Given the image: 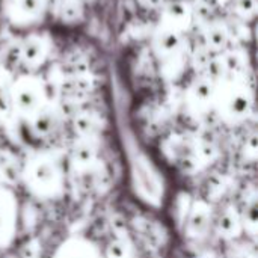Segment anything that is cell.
Returning a JSON list of instances; mask_svg holds the SVG:
<instances>
[{
  "label": "cell",
  "mask_w": 258,
  "mask_h": 258,
  "mask_svg": "<svg viewBox=\"0 0 258 258\" xmlns=\"http://www.w3.org/2000/svg\"><path fill=\"white\" fill-rule=\"evenodd\" d=\"M130 184L135 195L151 207H160L166 197V183L153 159L133 141L127 144Z\"/></svg>",
  "instance_id": "obj_1"
},
{
  "label": "cell",
  "mask_w": 258,
  "mask_h": 258,
  "mask_svg": "<svg viewBox=\"0 0 258 258\" xmlns=\"http://www.w3.org/2000/svg\"><path fill=\"white\" fill-rule=\"evenodd\" d=\"M20 181L33 197L41 200H56L65 190L62 163L47 153L35 154L23 162Z\"/></svg>",
  "instance_id": "obj_2"
},
{
  "label": "cell",
  "mask_w": 258,
  "mask_h": 258,
  "mask_svg": "<svg viewBox=\"0 0 258 258\" xmlns=\"http://www.w3.org/2000/svg\"><path fill=\"white\" fill-rule=\"evenodd\" d=\"M213 107L227 122H240L252 109V97L245 85L228 80L215 86Z\"/></svg>",
  "instance_id": "obj_3"
},
{
  "label": "cell",
  "mask_w": 258,
  "mask_h": 258,
  "mask_svg": "<svg viewBox=\"0 0 258 258\" xmlns=\"http://www.w3.org/2000/svg\"><path fill=\"white\" fill-rule=\"evenodd\" d=\"M9 95L14 112H18L27 121L47 106V92L42 82L30 76L18 79L12 85Z\"/></svg>",
  "instance_id": "obj_4"
},
{
  "label": "cell",
  "mask_w": 258,
  "mask_h": 258,
  "mask_svg": "<svg viewBox=\"0 0 258 258\" xmlns=\"http://www.w3.org/2000/svg\"><path fill=\"white\" fill-rule=\"evenodd\" d=\"M18 200L11 187L0 186V249L12 245L18 230Z\"/></svg>",
  "instance_id": "obj_5"
},
{
  "label": "cell",
  "mask_w": 258,
  "mask_h": 258,
  "mask_svg": "<svg viewBox=\"0 0 258 258\" xmlns=\"http://www.w3.org/2000/svg\"><path fill=\"white\" fill-rule=\"evenodd\" d=\"M212 224H213V207L210 201L204 198L194 200L183 224L186 237L192 240H200L206 237L207 231L212 228Z\"/></svg>",
  "instance_id": "obj_6"
},
{
  "label": "cell",
  "mask_w": 258,
  "mask_h": 258,
  "mask_svg": "<svg viewBox=\"0 0 258 258\" xmlns=\"http://www.w3.org/2000/svg\"><path fill=\"white\" fill-rule=\"evenodd\" d=\"M216 234L224 240H234L243 233L242 213L234 204H227L221 212L213 216V224Z\"/></svg>",
  "instance_id": "obj_7"
},
{
  "label": "cell",
  "mask_w": 258,
  "mask_h": 258,
  "mask_svg": "<svg viewBox=\"0 0 258 258\" xmlns=\"http://www.w3.org/2000/svg\"><path fill=\"white\" fill-rule=\"evenodd\" d=\"M44 0H5V11L15 24H32L44 12Z\"/></svg>",
  "instance_id": "obj_8"
},
{
  "label": "cell",
  "mask_w": 258,
  "mask_h": 258,
  "mask_svg": "<svg viewBox=\"0 0 258 258\" xmlns=\"http://www.w3.org/2000/svg\"><path fill=\"white\" fill-rule=\"evenodd\" d=\"M53 258H103V252L89 239L73 236L56 249Z\"/></svg>",
  "instance_id": "obj_9"
},
{
  "label": "cell",
  "mask_w": 258,
  "mask_h": 258,
  "mask_svg": "<svg viewBox=\"0 0 258 258\" xmlns=\"http://www.w3.org/2000/svg\"><path fill=\"white\" fill-rule=\"evenodd\" d=\"M215 86L216 85H213V82L209 79H198L197 82H194L187 92L189 107L197 113H204L206 110H209L213 106Z\"/></svg>",
  "instance_id": "obj_10"
},
{
  "label": "cell",
  "mask_w": 258,
  "mask_h": 258,
  "mask_svg": "<svg viewBox=\"0 0 258 258\" xmlns=\"http://www.w3.org/2000/svg\"><path fill=\"white\" fill-rule=\"evenodd\" d=\"M70 163L76 171H82L100 163L98 147L95 145L94 139H79V142H76L71 148Z\"/></svg>",
  "instance_id": "obj_11"
},
{
  "label": "cell",
  "mask_w": 258,
  "mask_h": 258,
  "mask_svg": "<svg viewBox=\"0 0 258 258\" xmlns=\"http://www.w3.org/2000/svg\"><path fill=\"white\" fill-rule=\"evenodd\" d=\"M48 53V42L41 35H32L26 38L20 45V57L27 67L41 65Z\"/></svg>",
  "instance_id": "obj_12"
},
{
  "label": "cell",
  "mask_w": 258,
  "mask_h": 258,
  "mask_svg": "<svg viewBox=\"0 0 258 258\" xmlns=\"http://www.w3.org/2000/svg\"><path fill=\"white\" fill-rule=\"evenodd\" d=\"M23 163L18 156H15L9 150H0V181L2 186L11 187L17 181L21 180Z\"/></svg>",
  "instance_id": "obj_13"
},
{
  "label": "cell",
  "mask_w": 258,
  "mask_h": 258,
  "mask_svg": "<svg viewBox=\"0 0 258 258\" xmlns=\"http://www.w3.org/2000/svg\"><path fill=\"white\" fill-rule=\"evenodd\" d=\"M76 133L80 136V139H95L101 130H103V122L98 115L94 112H80L74 116L73 121Z\"/></svg>",
  "instance_id": "obj_14"
},
{
  "label": "cell",
  "mask_w": 258,
  "mask_h": 258,
  "mask_svg": "<svg viewBox=\"0 0 258 258\" xmlns=\"http://www.w3.org/2000/svg\"><path fill=\"white\" fill-rule=\"evenodd\" d=\"M154 45H156V51L160 56L171 57L177 54L181 48V35L177 30L162 26V29L156 35Z\"/></svg>",
  "instance_id": "obj_15"
},
{
  "label": "cell",
  "mask_w": 258,
  "mask_h": 258,
  "mask_svg": "<svg viewBox=\"0 0 258 258\" xmlns=\"http://www.w3.org/2000/svg\"><path fill=\"white\" fill-rule=\"evenodd\" d=\"M189 21H190V11H189V6L186 3L175 2V3H171L165 9V15H163V26L165 27L181 32L184 27H187Z\"/></svg>",
  "instance_id": "obj_16"
},
{
  "label": "cell",
  "mask_w": 258,
  "mask_h": 258,
  "mask_svg": "<svg viewBox=\"0 0 258 258\" xmlns=\"http://www.w3.org/2000/svg\"><path fill=\"white\" fill-rule=\"evenodd\" d=\"M30 125H32V130L35 132L36 136L39 138H47L50 136L56 127H57V122H59V118H57V113L50 110L47 106L42 107L35 116H32L29 119Z\"/></svg>",
  "instance_id": "obj_17"
},
{
  "label": "cell",
  "mask_w": 258,
  "mask_h": 258,
  "mask_svg": "<svg viewBox=\"0 0 258 258\" xmlns=\"http://www.w3.org/2000/svg\"><path fill=\"white\" fill-rule=\"evenodd\" d=\"M103 258H133L132 243L125 237H115L112 239L106 249L101 251Z\"/></svg>",
  "instance_id": "obj_18"
},
{
  "label": "cell",
  "mask_w": 258,
  "mask_h": 258,
  "mask_svg": "<svg viewBox=\"0 0 258 258\" xmlns=\"http://www.w3.org/2000/svg\"><path fill=\"white\" fill-rule=\"evenodd\" d=\"M207 45L212 50H221L227 45L228 41V33L222 26H212L206 35Z\"/></svg>",
  "instance_id": "obj_19"
},
{
  "label": "cell",
  "mask_w": 258,
  "mask_h": 258,
  "mask_svg": "<svg viewBox=\"0 0 258 258\" xmlns=\"http://www.w3.org/2000/svg\"><path fill=\"white\" fill-rule=\"evenodd\" d=\"M242 213V225H243V231H246L251 236H255L257 233V203L252 201L251 204H246L245 210L240 212Z\"/></svg>",
  "instance_id": "obj_20"
},
{
  "label": "cell",
  "mask_w": 258,
  "mask_h": 258,
  "mask_svg": "<svg viewBox=\"0 0 258 258\" xmlns=\"http://www.w3.org/2000/svg\"><path fill=\"white\" fill-rule=\"evenodd\" d=\"M236 11L243 18H251L257 12V0H236Z\"/></svg>",
  "instance_id": "obj_21"
},
{
  "label": "cell",
  "mask_w": 258,
  "mask_h": 258,
  "mask_svg": "<svg viewBox=\"0 0 258 258\" xmlns=\"http://www.w3.org/2000/svg\"><path fill=\"white\" fill-rule=\"evenodd\" d=\"M12 112H14V107H12L11 95L3 88H0V122L9 119Z\"/></svg>",
  "instance_id": "obj_22"
},
{
  "label": "cell",
  "mask_w": 258,
  "mask_h": 258,
  "mask_svg": "<svg viewBox=\"0 0 258 258\" xmlns=\"http://www.w3.org/2000/svg\"><path fill=\"white\" fill-rule=\"evenodd\" d=\"M60 15H62L63 20L73 21V20L79 18V15H80V6L76 2H67V3H63V6L60 9Z\"/></svg>",
  "instance_id": "obj_23"
},
{
  "label": "cell",
  "mask_w": 258,
  "mask_h": 258,
  "mask_svg": "<svg viewBox=\"0 0 258 258\" xmlns=\"http://www.w3.org/2000/svg\"><path fill=\"white\" fill-rule=\"evenodd\" d=\"M197 258H219L213 251H204V252H201L200 255Z\"/></svg>",
  "instance_id": "obj_24"
},
{
  "label": "cell",
  "mask_w": 258,
  "mask_h": 258,
  "mask_svg": "<svg viewBox=\"0 0 258 258\" xmlns=\"http://www.w3.org/2000/svg\"><path fill=\"white\" fill-rule=\"evenodd\" d=\"M0 186H2V181H0Z\"/></svg>",
  "instance_id": "obj_25"
}]
</instances>
